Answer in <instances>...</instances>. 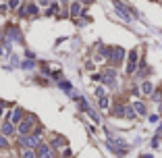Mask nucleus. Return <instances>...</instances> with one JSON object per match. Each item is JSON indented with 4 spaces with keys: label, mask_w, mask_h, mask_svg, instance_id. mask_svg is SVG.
<instances>
[{
    "label": "nucleus",
    "mask_w": 162,
    "mask_h": 158,
    "mask_svg": "<svg viewBox=\"0 0 162 158\" xmlns=\"http://www.w3.org/2000/svg\"><path fill=\"white\" fill-rule=\"evenodd\" d=\"M137 65V50H131L129 52V63H127V73H133Z\"/></svg>",
    "instance_id": "f257e3e1"
},
{
    "label": "nucleus",
    "mask_w": 162,
    "mask_h": 158,
    "mask_svg": "<svg viewBox=\"0 0 162 158\" xmlns=\"http://www.w3.org/2000/svg\"><path fill=\"white\" fill-rule=\"evenodd\" d=\"M123 56H125L123 48H112V50H110V58H112L114 63H121V60H123Z\"/></svg>",
    "instance_id": "f03ea898"
},
{
    "label": "nucleus",
    "mask_w": 162,
    "mask_h": 158,
    "mask_svg": "<svg viewBox=\"0 0 162 158\" xmlns=\"http://www.w3.org/2000/svg\"><path fill=\"white\" fill-rule=\"evenodd\" d=\"M104 75H106V83H108V85H112V83H114V71H106V73H104Z\"/></svg>",
    "instance_id": "7ed1b4c3"
},
{
    "label": "nucleus",
    "mask_w": 162,
    "mask_h": 158,
    "mask_svg": "<svg viewBox=\"0 0 162 158\" xmlns=\"http://www.w3.org/2000/svg\"><path fill=\"white\" fill-rule=\"evenodd\" d=\"M133 108H135V113H137V114H146V106H143L141 102H135Z\"/></svg>",
    "instance_id": "20e7f679"
},
{
    "label": "nucleus",
    "mask_w": 162,
    "mask_h": 158,
    "mask_svg": "<svg viewBox=\"0 0 162 158\" xmlns=\"http://www.w3.org/2000/svg\"><path fill=\"white\" fill-rule=\"evenodd\" d=\"M152 90H154V88H152L150 81H146V83L141 85V94H152Z\"/></svg>",
    "instance_id": "39448f33"
},
{
    "label": "nucleus",
    "mask_w": 162,
    "mask_h": 158,
    "mask_svg": "<svg viewBox=\"0 0 162 158\" xmlns=\"http://www.w3.org/2000/svg\"><path fill=\"white\" fill-rule=\"evenodd\" d=\"M29 129H31V123H21V127H19V131H21V133H27Z\"/></svg>",
    "instance_id": "423d86ee"
},
{
    "label": "nucleus",
    "mask_w": 162,
    "mask_h": 158,
    "mask_svg": "<svg viewBox=\"0 0 162 158\" xmlns=\"http://www.w3.org/2000/svg\"><path fill=\"white\" fill-rule=\"evenodd\" d=\"M79 11H81L79 4H73V6H71V15H79Z\"/></svg>",
    "instance_id": "0eeeda50"
},
{
    "label": "nucleus",
    "mask_w": 162,
    "mask_h": 158,
    "mask_svg": "<svg viewBox=\"0 0 162 158\" xmlns=\"http://www.w3.org/2000/svg\"><path fill=\"white\" fill-rule=\"evenodd\" d=\"M2 131H4V135H9V133H12V127H11L9 123H6L4 127H2Z\"/></svg>",
    "instance_id": "6e6552de"
},
{
    "label": "nucleus",
    "mask_w": 162,
    "mask_h": 158,
    "mask_svg": "<svg viewBox=\"0 0 162 158\" xmlns=\"http://www.w3.org/2000/svg\"><path fill=\"white\" fill-rule=\"evenodd\" d=\"M100 108H108V100H106V96H104V98H100Z\"/></svg>",
    "instance_id": "1a4fd4ad"
},
{
    "label": "nucleus",
    "mask_w": 162,
    "mask_h": 158,
    "mask_svg": "<svg viewBox=\"0 0 162 158\" xmlns=\"http://www.w3.org/2000/svg\"><path fill=\"white\" fill-rule=\"evenodd\" d=\"M23 158H33V152L31 150H23Z\"/></svg>",
    "instance_id": "9d476101"
},
{
    "label": "nucleus",
    "mask_w": 162,
    "mask_h": 158,
    "mask_svg": "<svg viewBox=\"0 0 162 158\" xmlns=\"http://www.w3.org/2000/svg\"><path fill=\"white\" fill-rule=\"evenodd\" d=\"M96 94H98V96L102 98V96H104V88H98V90H96Z\"/></svg>",
    "instance_id": "9b49d317"
},
{
    "label": "nucleus",
    "mask_w": 162,
    "mask_h": 158,
    "mask_svg": "<svg viewBox=\"0 0 162 158\" xmlns=\"http://www.w3.org/2000/svg\"><path fill=\"white\" fill-rule=\"evenodd\" d=\"M0 148H6V139L4 137H0Z\"/></svg>",
    "instance_id": "f8f14e48"
}]
</instances>
